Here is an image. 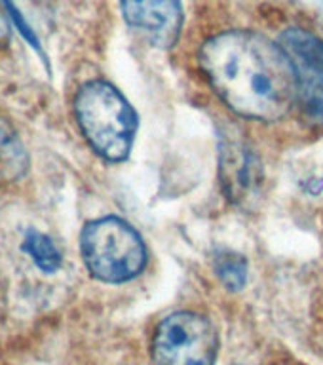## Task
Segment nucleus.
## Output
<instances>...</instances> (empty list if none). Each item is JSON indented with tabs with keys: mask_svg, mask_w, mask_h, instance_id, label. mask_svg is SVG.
<instances>
[{
	"mask_svg": "<svg viewBox=\"0 0 323 365\" xmlns=\"http://www.w3.org/2000/svg\"><path fill=\"white\" fill-rule=\"evenodd\" d=\"M82 259L93 278L107 284L133 279L147 264V250L135 228L118 217L90 221L80 236Z\"/></svg>",
	"mask_w": 323,
	"mask_h": 365,
	"instance_id": "nucleus-3",
	"label": "nucleus"
},
{
	"mask_svg": "<svg viewBox=\"0 0 323 365\" xmlns=\"http://www.w3.org/2000/svg\"><path fill=\"white\" fill-rule=\"evenodd\" d=\"M74 113L97 154L111 162L128 158L137 131V114L113 84L91 80L82 86L74 99Z\"/></svg>",
	"mask_w": 323,
	"mask_h": 365,
	"instance_id": "nucleus-2",
	"label": "nucleus"
},
{
	"mask_svg": "<svg viewBox=\"0 0 323 365\" xmlns=\"http://www.w3.org/2000/svg\"><path fill=\"white\" fill-rule=\"evenodd\" d=\"M259 162L238 131L221 133V185L228 200L245 204L259 185Z\"/></svg>",
	"mask_w": 323,
	"mask_h": 365,
	"instance_id": "nucleus-7",
	"label": "nucleus"
},
{
	"mask_svg": "<svg viewBox=\"0 0 323 365\" xmlns=\"http://www.w3.org/2000/svg\"><path fill=\"white\" fill-rule=\"evenodd\" d=\"M280 46L289 57L297 80V96L314 120L323 122V42L304 29L291 27Z\"/></svg>",
	"mask_w": 323,
	"mask_h": 365,
	"instance_id": "nucleus-5",
	"label": "nucleus"
},
{
	"mask_svg": "<svg viewBox=\"0 0 323 365\" xmlns=\"http://www.w3.org/2000/svg\"><path fill=\"white\" fill-rule=\"evenodd\" d=\"M213 270L227 289H244L247 282V261L242 255L228 250L217 251L213 257Z\"/></svg>",
	"mask_w": 323,
	"mask_h": 365,
	"instance_id": "nucleus-10",
	"label": "nucleus"
},
{
	"mask_svg": "<svg viewBox=\"0 0 323 365\" xmlns=\"http://www.w3.org/2000/svg\"><path fill=\"white\" fill-rule=\"evenodd\" d=\"M10 19L6 17V11L0 6V48H4L10 40Z\"/></svg>",
	"mask_w": 323,
	"mask_h": 365,
	"instance_id": "nucleus-11",
	"label": "nucleus"
},
{
	"mask_svg": "<svg viewBox=\"0 0 323 365\" xmlns=\"http://www.w3.org/2000/svg\"><path fill=\"white\" fill-rule=\"evenodd\" d=\"M27 170V154L11 128L0 120V175L16 179Z\"/></svg>",
	"mask_w": 323,
	"mask_h": 365,
	"instance_id": "nucleus-9",
	"label": "nucleus"
},
{
	"mask_svg": "<svg viewBox=\"0 0 323 365\" xmlns=\"http://www.w3.org/2000/svg\"><path fill=\"white\" fill-rule=\"evenodd\" d=\"M130 27L147 34L154 46L171 48L183 27L181 0H120Z\"/></svg>",
	"mask_w": 323,
	"mask_h": 365,
	"instance_id": "nucleus-6",
	"label": "nucleus"
},
{
	"mask_svg": "<svg viewBox=\"0 0 323 365\" xmlns=\"http://www.w3.org/2000/svg\"><path fill=\"white\" fill-rule=\"evenodd\" d=\"M200 65L234 113L274 122L297 97L295 71L282 46L250 31H230L202 46Z\"/></svg>",
	"mask_w": 323,
	"mask_h": 365,
	"instance_id": "nucleus-1",
	"label": "nucleus"
},
{
	"mask_svg": "<svg viewBox=\"0 0 323 365\" xmlns=\"http://www.w3.org/2000/svg\"><path fill=\"white\" fill-rule=\"evenodd\" d=\"M217 352L215 325L202 314H171L154 331V365H215Z\"/></svg>",
	"mask_w": 323,
	"mask_h": 365,
	"instance_id": "nucleus-4",
	"label": "nucleus"
},
{
	"mask_svg": "<svg viewBox=\"0 0 323 365\" xmlns=\"http://www.w3.org/2000/svg\"><path fill=\"white\" fill-rule=\"evenodd\" d=\"M23 251L27 253L31 259L34 261V264L46 274H51L59 270L63 262L61 251L57 250V245L51 242L50 236L34 230V228H29L27 234H25V240H23Z\"/></svg>",
	"mask_w": 323,
	"mask_h": 365,
	"instance_id": "nucleus-8",
	"label": "nucleus"
}]
</instances>
